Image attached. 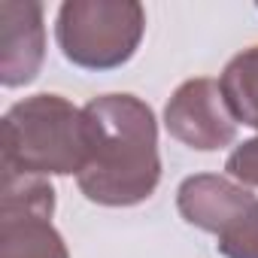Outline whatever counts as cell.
Segmentation results:
<instances>
[{
	"label": "cell",
	"instance_id": "8",
	"mask_svg": "<svg viewBox=\"0 0 258 258\" xmlns=\"http://www.w3.org/2000/svg\"><path fill=\"white\" fill-rule=\"evenodd\" d=\"M222 94L237 118V124H249L258 131V46L243 49L222 70Z\"/></svg>",
	"mask_w": 258,
	"mask_h": 258
},
{
	"label": "cell",
	"instance_id": "6",
	"mask_svg": "<svg viewBox=\"0 0 258 258\" xmlns=\"http://www.w3.org/2000/svg\"><path fill=\"white\" fill-rule=\"evenodd\" d=\"M46 58V28L40 4H0V82L19 88L37 79Z\"/></svg>",
	"mask_w": 258,
	"mask_h": 258
},
{
	"label": "cell",
	"instance_id": "9",
	"mask_svg": "<svg viewBox=\"0 0 258 258\" xmlns=\"http://www.w3.org/2000/svg\"><path fill=\"white\" fill-rule=\"evenodd\" d=\"M219 252L225 258H258V204L219 234Z\"/></svg>",
	"mask_w": 258,
	"mask_h": 258
},
{
	"label": "cell",
	"instance_id": "4",
	"mask_svg": "<svg viewBox=\"0 0 258 258\" xmlns=\"http://www.w3.org/2000/svg\"><path fill=\"white\" fill-rule=\"evenodd\" d=\"M52 213L55 188L46 176L0 170V258H70Z\"/></svg>",
	"mask_w": 258,
	"mask_h": 258
},
{
	"label": "cell",
	"instance_id": "1",
	"mask_svg": "<svg viewBox=\"0 0 258 258\" xmlns=\"http://www.w3.org/2000/svg\"><path fill=\"white\" fill-rule=\"evenodd\" d=\"M88 158L76 182L91 204L134 207L152 198L161 179L158 124L134 94H103L82 106Z\"/></svg>",
	"mask_w": 258,
	"mask_h": 258
},
{
	"label": "cell",
	"instance_id": "3",
	"mask_svg": "<svg viewBox=\"0 0 258 258\" xmlns=\"http://www.w3.org/2000/svg\"><path fill=\"white\" fill-rule=\"evenodd\" d=\"M146 31V13L134 0H67L55 37L64 58L82 70H112L134 58Z\"/></svg>",
	"mask_w": 258,
	"mask_h": 258
},
{
	"label": "cell",
	"instance_id": "2",
	"mask_svg": "<svg viewBox=\"0 0 258 258\" xmlns=\"http://www.w3.org/2000/svg\"><path fill=\"white\" fill-rule=\"evenodd\" d=\"M0 155L4 170L31 176H79L88 158L85 112L61 94H34L19 100L4 115Z\"/></svg>",
	"mask_w": 258,
	"mask_h": 258
},
{
	"label": "cell",
	"instance_id": "7",
	"mask_svg": "<svg viewBox=\"0 0 258 258\" xmlns=\"http://www.w3.org/2000/svg\"><path fill=\"white\" fill-rule=\"evenodd\" d=\"M258 204V198L228 179V176H216V173H198V176H188L179 191H176V207H179V216L207 231V234H222L228 225H234L246 210H252Z\"/></svg>",
	"mask_w": 258,
	"mask_h": 258
},
{
	"label": "cell",
	"instance_id": "5",
	"mask_svg": "<svg viewBox=\"0 0 258 258\" xmlns=\"http://www.w3.org/2000/svg\"><path fill=\"white\" fill-rule=\"evenodd\" d=\"M164 127L170 137L198 152H216L234 143L237 118L216 79L198 76L182 82L164 106Z\"/></svg>",
	"mask_w": 258,
	"mask_h": 258
},
{
	"label": "cell",
	"instance_id": "10",
	"mask_svg": "<svg viewBox=\"0 0 258 258\" xmlns=\"http://www.w3.org/2000/svg\"><path fill=\"white\" fill-rule=\"evenodd\" d=\"M225 170H228V176H231L234 182H240V185H258V137L240 143V146L228 155Z\"/></svg>",
	"mask_w": 258,
	"mask_h": 258
}]
</instances>
